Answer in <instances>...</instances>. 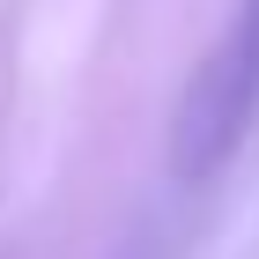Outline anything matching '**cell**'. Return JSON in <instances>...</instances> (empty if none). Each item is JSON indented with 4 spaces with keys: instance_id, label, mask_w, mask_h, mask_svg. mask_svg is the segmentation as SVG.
Instances as JSON below:
<instances>
[{
    "instance_id": "1",
    "label": "cell",
    "mask_w": 259,
    "mask_h": 259,
    "mask_svg": "<svg viewBox=\"0 0 259 259\" xmlns=\"http://www.w3.org/2000/svg\"><path fill=\"white\" fill-rule=\"evenodd\" d=\"M259 119V0H237L222 37L207 45L200 74L185 81L178 119H170V170L178 178H215L237 156V141Z\"/></svg>"
}]
</instances>
